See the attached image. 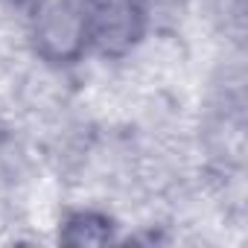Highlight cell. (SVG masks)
<instances>
[{"label":"cell","mask_w":248,"mask_h":248,"mask_svg":"<svg viewBox=\"0 0 248 248\" xmlns=\"http://www.w3.org/2000/svg\"><path fill=\"white\" fill-rule=\"evenodd\" d=\"M88 47L102 56H126L146 30L140 0H76Z\"/></svg>","instance_id":"6da1fadb"},{"label":"cell","mask_w":248,"mask_h":248,"mask_svg":"<svg viewBox=\"0 0 248 248\" xmlns=\"http://www.w3.org/2000/svg\"><path fill=\"white\" fill-rule=\"evenodd\" d=\"M35 50L53 64H70L88 50L76 0H41L32 18Z\"/></svg>","instance_id":"7a4b0ae2"},{"label":"cell","mask_w":248,"mask_h":248,"mask_svg":"<svg viewBox=\"0 0 248 248\" xmlns=\"http://www.w3.org/2000/svg\"><path fill=\"white\" fill-rule=\"evenodd\" d=\"M64 242L70 245H102L111 239V222L99 213H73L67 222H64V233H62Z\"/></svg>","instance_id":"3957f363"}]
</instances>
